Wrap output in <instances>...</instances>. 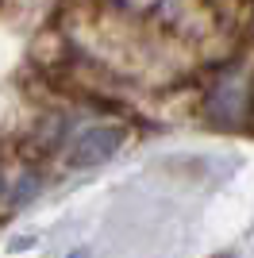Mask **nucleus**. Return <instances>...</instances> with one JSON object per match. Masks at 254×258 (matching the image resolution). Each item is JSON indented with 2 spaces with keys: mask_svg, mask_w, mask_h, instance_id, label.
Listing matches in <instances>:
<instances>
[{
  "mask_svg": "<svg viewBox=\"0 0 254 258\" xmlns=\"http://www.w3.org/2000/svg\"><path fill=\"white\" fill-rule=\"evenodd\" d=\"M127 131L116 123H96V127H85L81 135L70 147V162L74 166H96V162H108L112 154L123 147Z\"/></svg>",
  "mask_w": 254,
  "mask_h": 258,
  "instance_id": "nucleus-1",
  "label": "nucleus"
},
{
  "mask_svg": "<svg viewBox=\"0 0 254 258\" xmlns=\"http://www.w3.org/2000/svg\"><path fill=\"white\" fill-rule=\"evenodd\" d=\"M70 258H89V254H85V250H74V254H70Z\"/></svg>",
  "mask_w": 254,
  "mask_h": 258,
  "instance_id": "nucleus-2",
  "label": "nucleus"
},
{
  "mask_svg": "<svg viewBox=\"0 0 254 258\" xmlns=\"http://www.w3.org/2000/svg\"><path fill=\"white\" fill-rule=\"evenodd\" d=\"M212 258H231V254H212Z\"/></svg>",
  "mask_w": 254,
  "mask_h": 258,
  "instance_id": "nucleus-3",
  "label": "nucleus"
},
{
  "mask_svg": "<svg viewBox=\"0 0 254 258\" xmlns=\"http://www.w3.org/2000/svg\"><path fill=\"white\" fill-rule=\"evenodd\" d=\"M0 185H4V177H0Z\"/></svg>",
  "mask_w": 254,
  "mask_h": 258,
  "instance_id": "nucleus-4",
  "label": "nucleus"
}]
</instances>
